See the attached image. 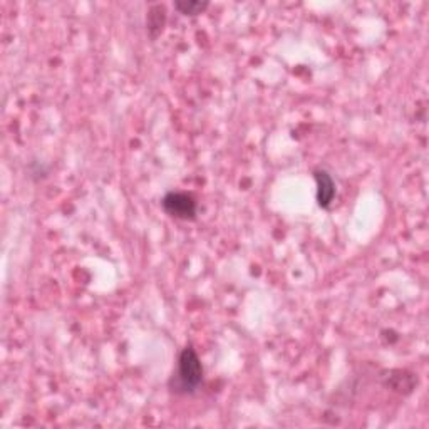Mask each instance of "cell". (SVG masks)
I'll return each mask as SVG.
<instances>
[{
    "label": "cell",
    "mask_w": 429,
    "mask_h": 429,
    "mask_svg": "<svg viewBox=\"0 0 429 429\" xmlns=\"http://www.w3.org/2000/svg\"><path fill=\"white\" fill-rule=\"evenodd\" d=\"M203 366L193 347H186L179 354L177 372L170 381L171 391L177 394H193L201 386Z\"/></svg>",
    "instance_id": "obj_1"
},
{
    "label": "cell",
    "mask_w": 429,
    "mask_h": 429,
    "mask_svg": "<svg viewBox=\"0 0 429 429\" xmlns=\"http://www.w3.org/2000/svg\"><path fill=\"white\" fill-rule=\"evenodd\" d=\"M161 203L170 217L179 218V220H193L197 217V201L188 193L170 191Z\"/></svg>",
    "instance_id": "obj_2"
},
{
    "label": "cell",
    "mask_w": 429,
    "mask_h": 429,
    "mask_svg": "<svg viewBox=\"0 0 429 429\" xmlns=\"http://www.w3.org/2000/svg\"><path fill=\"white\" fill-rule=\"evenodd\" d=\"M315 181H317V203L322 208H329L335 197V183L330 178L327 171L319 170L314 173Z\"/></svg>",
    "instance_id": "obj_3"
},
{
    "label": "cell",
    "mask_w": 429,
    "mask_h": 429,
    "mask_svg": "<svg viewBox=\"0 0 429 429\" xmlns=\"http://www.w3.org/2000/svg\"><path fill=\"white\" fill-rule=\"evenodd\" d=\"M163 26H165V7L154 6L148 14V29H150L151 37L158 36L161 32Z\"/></svg>",
    "instance_id": "obj_4"
},
{
    "label": "cell",
    "mask_w": 429,
    "mask_h": 429,
    "mask_svg": "<svg viewBox=\"0 0 429 429\" xmlns=\"http://www.w3.org/2000/svg\"><path fill=\"white\" fill-rule=\"evenodd\" d=\"M174 7L185 15H198L205 12L206 7H208V2H200V0H179V2L174 3Z\"/></svg>",
    "instance_id": "obj_5"
}]
</instances>
